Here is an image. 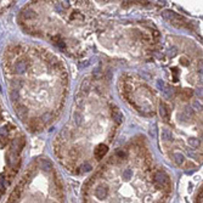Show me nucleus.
<instances>
[{
    "label": "nucleus",
    "mask_w": 203,
    "mask_h": 203,
    "mask_svg": "<svg viewBox=\"0 0 203 203\" xmlns=\"http://www.w3.org/2000/svg\"><path fill=\"white\" fill-rule=\"evenodd\" d=\"M159 114H161L162 119H164V120L169 119V112H168V108H167V106L164 103L159 105Z\"/></svg>",
    "instance_id": "8"
},
{
    "label": "nucleus",
    "mask_w": 203,
    "mask_h": 203,
    "mask_svg": "<svg viewBox=\"0 0 203 203\" xmlns=\"http://www.w3.org/2000/svg\"><path fill=\"white\" fill-rule=\"evenodd\" d=\"M131 176H133V172H131L130 169H125V170H123V178H124V179L129 180Z\"/></svg>",
    "instance_id": "13"
},
{
    "label": "nucleus",
    "mask_w": 203,
    "mask_h": 203,
    "mask_svg": "<svg viewBox=\"0 0 203 203\" xmlns=\"http://www.w3.org/2000/svg\"><path fill=\"white\" fill-rule=\"evenodd\" d=\"M51 118H52V114L51 113H45L43 117H42V122H44V123H49L51 120Z\"/></svg>",
    "instance_id": "14"
},
{
    "label": "nucleus",
    "mask_w": 203,
    "mask_h": 203,
    "mask_svg": "<svg viewBox=\"0 0 203 203\" xmlns=\"http://www.w3.org/2000/svg\"><path fill=\"white\" fill-rule=\"evenodd\" d=\"M183 65H185V66L187 65V60L186 58H183Z\"/></svg>",
    "instance_id": "17"
},
{
    "label": "nucleus",
    "mask_w": 203,
    "mask_h": 203,
    "mask_svg": "<svg viewBox=\"0 0 203 203\" xmlns=\"http://www.w3.org/2000/svg\"><path fill=\"white\" fill-rule=\"evenodd\" d=\"M23 17L24 18H32V17H34L35 16V12L34 11H32V10H26V11H23Z\"/></svg>",
    "instance_id": "12"
},
{
    "label": "nucleus",
    "mask_w": 203,
    "mask_h": 203,
    "mask_svg": "<svg viewBox=\"0 0 203 203\" xmlns=\"http://www.w3.org/2000/svg\"><path fill=\"white\" fill-rule=\"evenodd\" d=\"M189 144H190V145H191L194 149H197V147H200V145H201L200 140H198V139H195V138L190 139V140H189Z\"/></svg>",
    "instance_id": "11"
},
{
    "label": "nucleus",
    "mask_w": 203,
    "mask_h": 203,
    "mask_svg": "<svg viewBox=\"0 0 203 203\" xmlns=\"http://www.w3.org/2000/svg\"><path fill=\"white\" fill-rule=\"evenodd\" d=\"M26 68H27V63H26L24 61H18V62H16V65H15V67H13V69H15V72H16L17 74H22V73L26 71Z\"/></svg>",
    "instance_id": "6"
},
{
    "label": "nucleus",
    "mask_w": 203,
    "mask_h": 203,
    "mask_svg": "<svg viewBox=\"0 0 203 203\" xmlns=\"http://www.w3.org/2000/svg\"><path fill=\"white\" fill-rule=\"evenodd\" d=\"M40 168L45 172H50V170H52V163L49 159L43 158V159H40Z\"/></svg>",
    "instance_id": "7"
},
{
    "label": "nucleus",
    "mask_w": 203,
    "mask_h": 203,
    "mask_svg": "<svg viewBox=\"0 0 203 203\" xmlns=\"http://www.w3.org/2000/svg\"><path fill=\"white\" fill-rule=\"evenodd\" d=\"M162 139H163L164 141H170V140L173 139L172 131H170L169 129H163V130H162Z\"/></svg>",
    "instance_id": "10"
},
{
    "label": "nucleus",
    "mask_w": 203,
    "mask_h": 203,
    "mask_svg": "<svg viewBox=\"0 0 203 203\" xmlns=\"http://www.w3.org/2000/svg\"><path fill=\"white\" fill-rule=\"evenodd\" d=\"M6 187V181L4 178H0V192H4Z\"/></svg>",
    "instance_id": "15"
},
{
    "label": "nucleus",
    "mask_w": 203,
    "mask_h": 203,
    "mask_svg": "<svg viewBox=\"0 0 203 203\" xmlns=\"http://www.w3.org/2000/svg\"><path fill=\"white\" fill-rule=\"evenodd\" d=\"M82 170L84 172V173H88V172H90L91 170V165L89 164V163H85L84 165H83V168H82Z\"/></svg>",
    "instance_id": "16"
},
{
    "label": "nucleus",
    "mask_w": 203,
    "mask_h": 203,
    "mask_svg": "<svg viewBox=\"0 0 203 203\" xmlns=\"http://www.w3.org/2000/svg\"><path fill=\"white\" fill-rule=\"evenodd\" d=\"M107 151H108V147H107L106 145H103V144H100V145H98V147L95 149L94 156H95L96 159H101V158H103V156L107 153Z\"/></svg>",
    "instance_id": "4"
},
{
    "label": "nucleus",
    "mask_w": 203,
    "mask_h": 203,
    "mask_svg": "<svg viewBox=\"0 0 203 203\" xmlns=\"http://www.w3.org/2000/svg\"><path fill=\"white\" fill-rule=\"evenodd\" d=\"M173 159H174V162H175L178 165H181V164L184 163V161H185L184 156H183L180 152H174L173 153Z\"/></svg>",
    "instance_id": "9"
},
{
    "label": "nucleus",
    "mask_w": 203,
    "mask_h": 203,
    "mask_svg": "<svg viewBox=\"0 0 203 203\" xmlns=\"http://www.w3.org/2000/svg\"><path fill=\"white\" fill-rule=\"evenodd\" d=\"M108 195V189L106 185H99L96 189H95V196L99 198V200H103L106 198Z\"/></svg>",
    "instance_id": "3"
},
{
    "label": "nucleus",
    "mask_w": 203,
    "mask_h": 203,
    "mask_svg": "<svg viewBox=\"0 0 203 203\" xmlns=\"http://www.w3.org/2000/svg\"><path fill=\"white\" fill-rule=\"evenodd\" d=\"M112 118H113V120L117 123V124H120L122 122H123V119H124V117H123V113L119 111V108L118 107H112Z\"/></svg>",
    "instance_id": "5"
},
{
    "label": "nucleus",
    "mask_w": 203,
    "mask_h": 203,
    "mask_svg": "<svg viewBox=\"0 0 203 203\" xmlns=\"http://www.w3.org/2000/svg\"><path fill=\"white\" fill-rule=\"evenodd\" d=\"M153 180H154V184H156L158 187H161V189H169V187H170L169 176H168L165 173H163V172H157V173L154 174Z\"/></svg>",
    "instance_id": "1"
},
{
    "label": "nucleus",
    "mask_w": 203,
    "mask_h": 203,
    "mask_svg": "<svg viewBox=\"0 0 203 203\" xmlns=\"http://www.w3.org/2000/svg\"><path fill=\"white\" fill-rule=\"evenodd\" d=\"M23 183H24V179L18 184V186L12 191V194L10 195V197H9V200H7V202L6 203H17L20 200H21V195H22V190H23Z\"/></svg>",
    "instance_id": "2"
}]
</instances>
